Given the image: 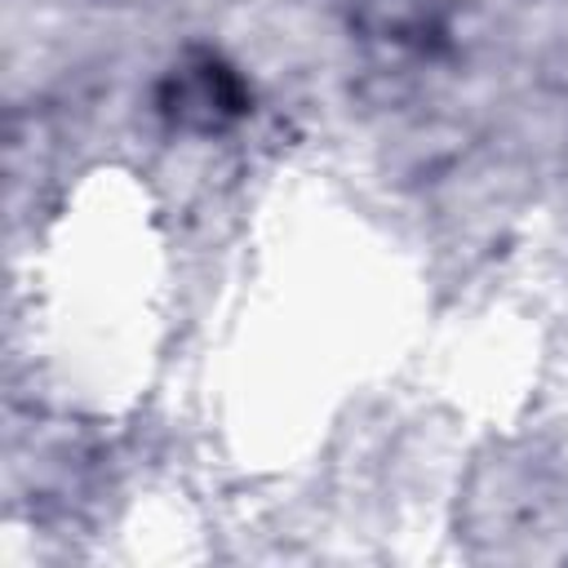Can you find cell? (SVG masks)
Wrapping results in <instances>:
<instances>
[{
  "label": "cell",
  "mask_w": 568,
  "mask_h": 568,
  "mask_svg": "<svg viewBox=\"0 0 568 568\" xmlns=\"http://www.w3.org/2000/svg\"><path fill=\"white\" fill-rule=\"evenodd\" d=\"M248 111L244 80L213 53H195L160 84V115L186 133H222Z\"/></svg>",
  "instance_id": "6da1fadb"
},
{
  "label": "cell",
  "mask_w": 568,
  "mask_h": 568,
  "mask_svg": "<svg viewBox=\"0 0 568 568\" xmlns=\"http://www.w3.org/2000/svg\"><path fill=\"white\" fill-rule=\"evenodd\" d=\"M355 31L395 53H435L448 40V13L439 0H359Z\"/></svg>",
  "instance_id": "7a4b0ae2"
}]
</instances>
